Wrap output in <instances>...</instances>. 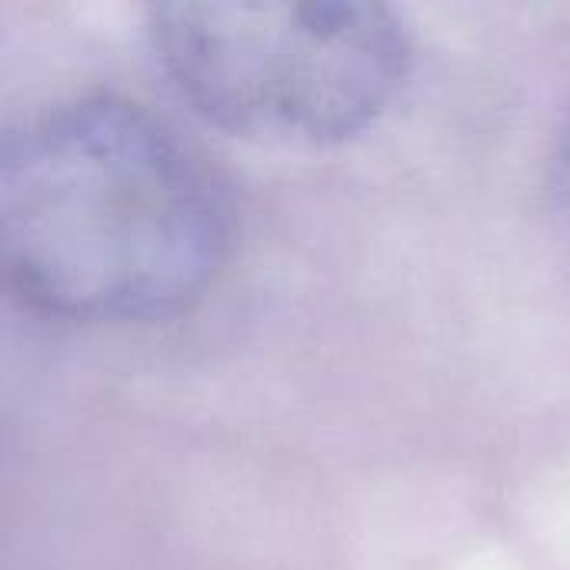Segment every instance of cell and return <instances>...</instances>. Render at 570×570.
Returning <instances> with one entry per match:
<instances>
[{
	"label": "cell",
	"instance_id": "6da1fadb",
	"mask_svg": "<svg viewBox=\"0 0 570 570\" xmlns=\"http://www.w3.org/2000/svg\"><path fill=\"white\" fill-rule=\"evenodd\" d=\"M227 187L164 117L70 94L0 120V294L67 324L190 311L227 264Z\"/></svg>",
	"mask_w": 570,
	"mask_h": 570
},
{
	"label": "cell",
	"instance_id": "7a4b0ae2",
	"mask_svg": "<svg viewBox=\"0 0 570 570\" xmlns=\"http://www.w3.org/2000/svg\"><path fill=\"white\" fill-rule=\"evenodd\" d=\"M147 33L180 100L261 147L317 150L361 137L414 67L407 23L367 0L164 3Z\"/></svg>",
	"mask_w": 570,
	"mask_h": 570
}]
</instances>
